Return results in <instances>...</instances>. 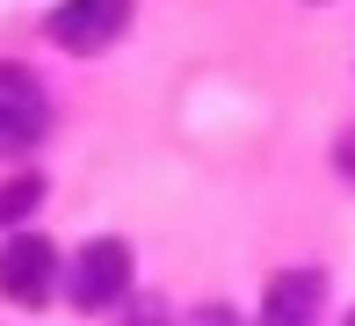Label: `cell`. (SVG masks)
I'll use <instances>...</instances> for the list:
<instances>
[{
    "label": "cell",
    "instance_id": "obj_2",
    "mask_svg": "<svg viewBox=\"0 0 355 326\" xmlns=\"http://www.w3.org/2000/svg\"><path fill=\"white\" fill-rule=\"evenodd\" d=\"M123 29H131V0H66V8L51 15V44L73 51V58L109 51Z\"/></svg>",
    "mask_w": 355,
    "mask_h": 326
},
{
    "label": "cell",
    "instance_id": "obj_1",
    "mask_svg": "<svg viewBox=\"0 0 355 326\" xmlns=\"http://www.w3.org/2000/svg\"><path fill=\"white\" fill-rule=\"evenodd\" d=\"M131 290V247L123 239H87L73 254V275H66V298L80 312H109V304Z\"/></svg>",
    "mask_w": 355,
    "mask_h": 326
},
{
    "label": "cell",
    "instance_id": "obj_4",
    "mask_svg": "<svg viewBox=\"0 0 355 326\" xmlns=\"http://www.w3.org/2000/svg\"><path fill=\"white\" fill-rule=\"evenodd\" d=\"M51 275H58L51 239H37V232H15L8 247H0V290H8L15 304H44V298H51Z\"/></svg>",
    "mask_w": 355,
    "mask_h": 326
},
{
    "label": "cell",
    "instance_id": "obj_8",
    "mask_svg": "<svg viewBox=\"0 0 355 326\" xmlns=\"http://www.w3.org/2000/svg\"><path fill=\"white\" fill-rule=\"evenodd\" d=\"M131 326H159V304H153V298H145V304H138V319H131Z\"/></svg>",
    "mask_w": 355,
    "mask_h": 326
},
{
    "label": "cell",
    "instance_id": "obj_7",
    "mask_svg": "<svg viewBox=\"0 0 355 326\" xmlns=\"http://www.w3.org/2000/svg\"><path fill=\"white\" fill-rule=\"evenodd\" d=\"M189 326H239V312H232V304H196Z\"/></svg>",
    "mask_w": 355,
    "mask_h": 326
},
{
    "label": "cell",
    "instance_id": "obj_5",
    "mask_svg": "<svg viewBox=\"0 0 355 326\" xmlns=\"http://www.w3.org/2000/svg\"><path fill=\"white\" fill-rule=\"evenodd\" d=\"M319 298H327V275H319V268H290V275L268 283L261 326H312L319 319Z\"/></svg>",
    "mask_w": 355,
    "mask_h": 326
},
{
    "label": "cell",
    "instance_id": "obj_6",
    "mask_svg": "<svg viewBox=\"0 0 355 326\" xmlns=\"http://www.w3.org/2000/svg\"><path fill=\"white\" fill-rule=\"evenodd\" d=\"M37 203H44V182H37V174H22V182H8V189H0V225L29 218Z\"/></svg>",
    "mask_w": 355,
    "mask_h": 326
},
{
    "label": "cell",
    "instance_id": "obj_10",
    "mask_svg": "<svg viewBox=\"0 0 355 326\" xmlns=\"http://www.w3.org/2000/svg\"><path fill=\"white\" fill-rule=\"evenodd\" d=\"M348 326H355V319H348Z\"/></svg>",
    "mask_w": 355,
    "mask_h": 326
},
{
    "label": "cell",
    "instance_id": "obj_3",
    "mask_svg": "<svg viewBox=\"0 0 355 326\" xmlns=\"http://www.w3.org/2000/svg\"><path fill=\"white\" fill-rule=\"evenodd\" d=\"M51 123V102H44L37 73L29 65H0V153H29Z\"/></svg>",
    "mask_w": 355,
    "mask_h": 326
},
{
    "label": "cell",
    "instance_id": "obj_9",
    "mask_svg": "<svg viewBox=\"0 0 355 326\" xmlns=\"http://www.w3.org/2000/svg\"><path fill=\"white\" fill-rule=\"evenodd\" d=\"M341 167H348V174H355V145H341Z\"/></svg>",
    "mask_w": 355,
    "mask_h": 326
}]
</instances>
